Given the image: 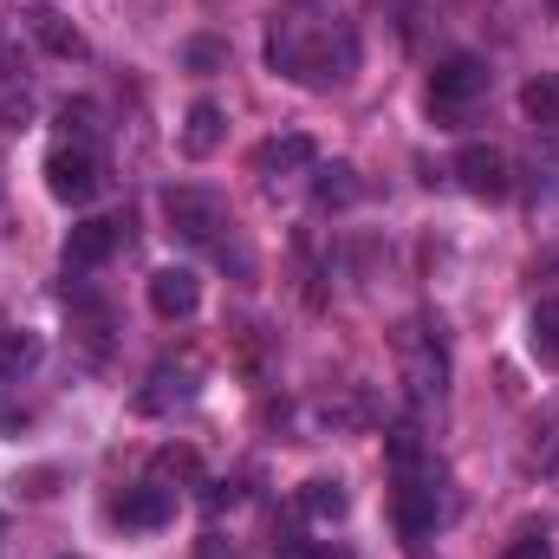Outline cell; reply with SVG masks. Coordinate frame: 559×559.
<instances>
[{"instance_id":"obj_17","label":"cell","mask_w":559,"mask_h":559,"mask_svg":"<svg viewBox=\"0 0 559 559\" xmlns=\"http://www.w3.org/2000/svg\"><path fill=\"white\" fill-rule=\"evenodd\" d=\"M527 352L540 365H559V299H540L534 319H527Z\"/></svg>"},{"instance_id":"obj_25","label":"cell","mask_w":559,"mask_h":559,"mask_svg":"<svg viewBox=\"0 0 559 559\" xmlns=\"http://www.w3.org/2000/svg\"><path fill=\"white\" fill-rule=\"evenodd\" d=\"M20 72H26L20 46H13V39H0V92H7V85H20Z\"/></svg>"},{"instance_id":"obj_23","label":"cell","mask_w":559,"mask_h":559,"mask_svg":"<svg viewBox=\"0 0 559 559\" xmlns=\"http://www.w3.org/2000/svg\"><path fill=\"white\" fill-rule=\"evenodd\" d=\"M92 118H98V111H92V105H85V98H79V105H66V111H59V124H66V138H72V143H85V138H92Z\"/></svg>"},{"instance_id":"obj_30","label":"cell","mask_w":559,"mask_h":559,"mask_svg":"<svg viewBox=\"0 0 559 559\" xmlns=\"http://www.w3.org/2000/svg\"><path fill=\"white\" fill-rule=\"evenodd\" d=\"M554 7H559V0H554Z\"/></svg>"},{"instance_id":"obj_24","label":"cell","mask_w":559,"mask_h":559,"mask_svg":"<svg viewBox=\"0 0 559 559\" xmlns=\"http://www.w3.org/2000/svg\"><path fill=\"white\" fill-rule=\"evenodd\" d=\"M501 559H554V540H547V534H521Z\"/></svg>"},{"instance_id":"obj_27","label":"cell","mask_w":559,"mask_h":559,"mask_svg":"<svg viewBox=\"0 0 559 559\" xmlns=\"http://www.w3.org/2000/svg\"><path fill=\"white\" fill-rule=\"evenodd\" d=\"M52 481H59V475H52V468H33V475H20V488H26V495H33V501H39V495H52Z\"/></svg>"},{"instance_id":"obj_20","label":"cell","mask_w":559,"mask_h":559,"mask_svg":"<svg viewBox=\"0 0 559 559\" xmlns=\"http://www.w3.org/2000/svg\"><path fill=\"white\" fill-rule=\"evenodd\" d=\"M521 105H527V118H534V124L559 131V79H534V85L521 92Z\"/></svg>"},{"instance_id":"obj_13","label":"cell","mask_w":559,"mask_h":559,"mask_svg":"<svg viewBox=\"0 0 559 559\" xmlns=\"http://www.w3.org/2000/svg\"><path fill=\"white\" fill-rule=\"evenodd\" d=\"M39 358H46V338L39 332H26V325H7L0 332V384H20Z\"/></svg>"},{"instance_id":"obj_14","label":"cell","mask_w":559,"mask_h":559,"mask_svg":"<svg viewBox=\"0 0 559 559\" xmlns=\"http://www.w3.org/2000/svg\"><path fill=\"white\" fill-rule=\"evenodd\" d=\"M189 397H195V378L163 365V371H150V384L138 391V411H143V417H163L169 404H189Z\"/></svg>"},{"instance_id":"obj_15","label":"cell","mask_w":559,"mask_h":559,"mask_svg":"<svg viewBox=\"0 0 559 559\" xmlns=\"http://www.w3.org/2000/svg\"><path fill=\"white\" fill-rule=\"evenodd\" d=\"M312 202H319V209H352V202H358V169H352V163L312 169Z\"/></svg>"},{"instance_id":"obj_2","label":"cell","mask_w":559,"mask_h":559,"mask_svg":"<svg viewBox=\"0 0 559 559\" xmlns=\"http://www.w3.org/2000/svg\"><path fill=\"white\" fill-rule=\"evenodd\" d=\"M163 215H169V228L182 235V241H222V228H228V202L215 195V189H202V182H182V189H169L163 195Z\"/></svg>"},{"instance_id":"obj_16","label":"cell","mask_w":559,"mask_h":559,"mask_svg":"<svg viewBox=\"0 0 559 559\" xmlns=\"http://www.w3.org/2000/svg\"><path fill=\"white\" fill-rule=\"evenodd\" d=\"M299 508H306L312 521H345V514H352V495H345V481L312 475V481H306V495H299Z\"/></svg>"},{"instance_id":"obj_28","label":"cell","mask_w":559,"mask_h":559,"mask_svg":"<svg viewBox=\"0 0 559 559\" xmlns=\"http://www.w3.org/2000/svg\"><path fill=\"white\" fill-rule=\"evenodd\" d=\"M202 501H209V508H228V501H241V488H235V481H215Z\"/></svg>"},{"instance_id":"obj_11","label":"cell","mask_w":559,"mask_h":559,"mask_svg":"<svg viewBox=\"0 0 559 559\" xmlns=\"http://www.w3.org/2000/svg\"><path fill=\"white\" fill-rule=\"evenodd\" d=\"M20 20H26V33H33L52 59H85V33H79L66 13H52V7H26Z\"/></svg>"},{"instance_id":"obj_1","label":"cell","mask_w":559,"mask_h":559,"mask_svg":"<svg viewBox=\"0 0 559 559\" xmlns=\"http://www.w3.org/2000/svg\"><path fill=\"white\" fill-rule=\"evenodd\" d=\"M267 66L293 85H338L358 66V33L332 13H280L267 33Z\"/></svg>"},{"instance_id":"obj_19","label":"cell","mask_w":559,"mask_h":559,"mask_svg":"<svg viewBox=\"0 0 559 559\" xmlns=\"http://www.w3.org/2000/svg\"><path fill=\"white\" fill-rule=\"evenodd\" d=\"M182 66H189V72H202V79H209V72H228V39L195 33V39L182 46Z\"/></svg>"},{"instance_id":"obj_8","label":"cell","mask_w":559,"mask_h":559,"mask_svg":"<svg viewBox=\"0 0 559 559\" xmlns=\"http://www.w3.org/2000/svg\"><path fill=\"white\" fill-rule=\"evenodd\" d=\"M455 176H462V189L468 195H508V156L495 150V143H462L455 150Z\"/></svg>"},{"instance_id":"obj_4","label":"cell","mask_w":559,"mask_h":559,"mask_svg":"<svg viewBox=\"0 0 559 559\" xmlns=\"http://www.w3.org/2000/svg\"><path fill=\"white\" fill-rule=\"evenodd\" d=\"M98 182H105V163H98V150L92 143H59L52 156H46V189L59 195V202H92L98 195Z\"/></svg>"},{"instance_id":"obj_21","label":"cell","mask_w":559,"mask_h":559,"mask_svg":"<svg viewBox=\"0 0 559 559\" xmlns=\"http://www.w3.org/2000/svg\"><path fill=\"white\" fill-rule=\"evenodd\" d=\"M156 475H176V481H195L202 475V462H195V449H156Z\"/></svg>"},{"instance_id":"obj_10","label":"cell","mask_w":559,"mask_h":559,"mask_svg":"<svg viewBox=\"0 0 559 559\" xmlns=\"http://www.w3.org/2000/svg\"><path fill=\"white\" fill-rule=\"evenodd\" d=\"M195 306H202V280L189 267H156L150 274V312L156 319H189Z\"/></svg>"},{"instance_id":"obj_18","label":"cell","mask_w":559,"mask_h":559,"mask_svg":"<svg viewBox=\"0 0 559 559\" xmlns=\"http://www.w3.org/2000/svg\"><path fill=\"white\" fill-rule=\"evenodd\" d=\"M261 169H312L319 163V150H312V138H274V143H261V156H254Z\"/></svg>"},{"instance_id":"obj_6","label":"cell","mask_w":559,"mask_h":559,"mask_svg":"<svg viewBox=\"0 0 559 559\" xmlns=\"http://www.w3.org/2000/svg\"><path fill=\"white\" fill-rule=\"evenodd\" d=\"M481 92H488V66H481V59H468V52H455L449 66H436V72H429V105H436V111H449V118H455V111H468Z\"/></svg>"},{"instance_id":"obj_7","label":"cell","mask_w":559,"mask_h":559,"mask_svg":"<svg viewBox=\"0 0 559 559\" xmlns=\"http://www.w3.org/2000/svg\"><path fill=\"white\" fill-rule=\"evenodd\" d=\"M111 521H118V527H131V534H156V527H169V521H176V495H169L163 481L124 488V495L111 501Z\"/></svg>"},{"instance_id":"obj_12","label":"cell","mask_w":559,"mask_h":559,"mask_svg":"<svg viewBox=\"0 0 559 559\" xmlns=\"http://www.w3.org/2000/svg\"><path fill=\"white\" fill-rule=\"evenodd\" d=\"M222 138H228L222 105H215V98H195V105H189V118H182V156H215Z\"/></svg>"},{"instance_id":"obj_22","label":"cell","mask_w":559,"mask_h":559,"mask_svg":"<svg viewBox=\"0 0 559 559\" xmlns=\"http://www.w3.org/2000/svg\"><path fill=\"white\" fill-rule=\"evenodd\" d=\"M26 118H33L26 85H7V92H0V131H13V124H26Z\"/></svg>"},{"instance_id":"obj_29","label":"cell","mask_w":559,"mask_h":559,"mask_svg":"<svg viewBox=\"0 0 559 559\" xmlns=\"http://www.w3.org/2000/svg\"><path fill=\"white\" fill-rule=\"evenodd\" d=\"M0 534H7V514H0Z\"/></svg>"},{"instance_id":"obj_9","label":"cell","mask_w":559,"mask_h":559,"mask_svg":"<svg viewBox=\"0 0 559 559\" xmlns=\"http://www.w3.org/2000/svg\"><path fill=\"white\" fill-rule=\"evenodd\" d=\"M118 241H124V222H111V215H92V222H79L72 235H66V267H105L111 254H118Z\"/></svg>"},{"instance_id":"obj_3","label":"cell","mask_w":559,"mask_h":559,"mask_svg":"<svg viewBox=\"0 0 559 559\" xmlns=\"http://www.w3.org/2000/svg\"><path fill=\"white\" fill-rule=\"evenodd\" d=\"M397 352H404V384H411V397H417V404H436V397L449 391V352H442V338L423 332V325H404V332H397Z\"/></svg>"},{"instance_id":"obj_26","label":"cell","mask_w":559,"mask_h":559,"mask_svg":"<svg viewBox=\"0 0 559 559\" xmlns=\"http://www.w3.org/2000/svg\"><path fill=\"white\" fill-rule=\"evenodd\" d=\"M195 559H241V547L222 540V534H202V540H195Z\"/></svg>"},{"instance_id":"obj_5","label":"cell","mask_w":559,"mask_h":559,"mask_svg":"<svg viewBox=\"0 0 559 559\" xmlns=\"http://www.w3.org/2000/svg\"><path fill=\"white\" fill-rule=\"evenodd\" d=\"M397 527H404V540H429L436 534V468L423 462V468H397Z\"/></svg>"}]
</instances>
